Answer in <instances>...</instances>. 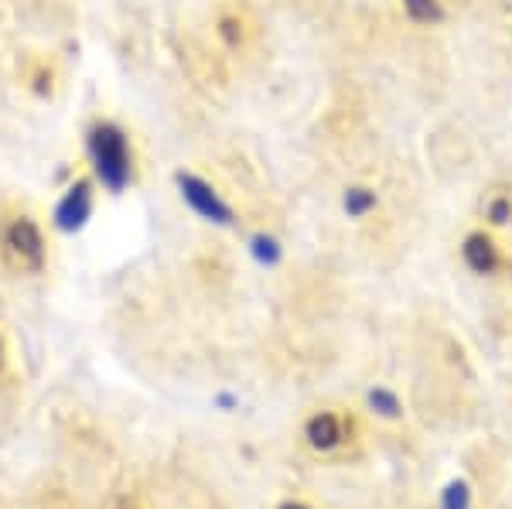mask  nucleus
Wrapping results in <instances>:
<instances>
[{
    "label": "nucleus",
    "instance_id": "1",
    "mask_svg": "<svg viewBox=\"0 0 512 509\" xmlns=\"http://www.w3.org/2000/svg\"><path fill=\"white\" fill-rule=\"evenodd\" d=\"M86 164L106 195L130 192L137 185V147L130 130L110 117H96L86 127Z\"/></svg>",
    "mask_w": 512,
    "mask_h": 509
},
{
    "label": "nucleus",
    "instance_id": "2",
    "mask_svg": "<svg viewBox=\"0 0 512 509\" xmlns=\"http://www.w3.org/2000/svg\"><path fill=\"white\" fill-rule=\"evenodd\" d=\"M0 264L14 277H38L48 267L45 226L28 212H14L0 223Z\"/></svg>",
    "mask_w": 512,
    "mask_h": 509
},
{
    "label": "nucleus",
    "instance_id": "3",
    "mask_svg": "<svg viewBox=\"0 0 512 509\" xmlns=\"http://www.w3.org/2000/svg\"><path fill=\"white\" fill-rule=\"evenodd\" d=\"M175 188H178L181 202H185L188 209H192L195 216L202 219V223L219 226V229H233L239 223L233 202H229L226 195H222L219 188L209 182V178L198 175V171L178 168L175 171Z\"/></svg>",
    "mask_w": 512,
    "mask_h": 509
},
{
    "label": "nucleus",
    "instance_id": "4",
    "mask_svg": "<svg viewBox=\"0 0 512 509\" xmlns=\"http://www.w3.org/2000/svg\"><path fill=\"white\" fill-rule=\"evenodd\" d=\"M96 178L93 175H79L65 192L59 195L55 202V212H52V226L59 233H79L82 226L93 219L96 212Z\"/></svg>",
    "mask_w": 512,
    "mask_h": 509
},
{
    "label": "nucleus",
    "instance_id": "5",
    "mask_svg": "<svg viewBox=\"0 0 512 509\" xmlns=\"http://www.w3.org/2000/svg\"><path fill=\"white\" fill-rule=\"evenodd\" d=\"M301 441L315 455H335L349 441V424H345V417L338 410H311L301 424Z\"/></svg>",
    "mask_w": 512,
    "mask_h": 509
},
{
    "label": "nucleus",
    "instance_id": "6",
    "mask_svg": "<svg viewBox=\"0 0 512 509\" xmlns=\"http://www.w3.org/2000/svg\"><path fill=\"white\" fill-rule=\"evenodd\" d=\"M458 253H461V264L472 270L475 277H495L502 267H506L502 246H499V240H495V233H492L489 226L465 233V240H461Z\"/></svg>",
    "mask_w": 512,
    "mask_h": 509
},
{
    "label": "nucleus",
    "instance_id": "7",
    "mask_svg": "<svg viewBox=\"0 0 512 509\" xmlns=\"http://www.w3.org/2000/svg\"><path fill=\"white\" fill-rule=\"evenodd\" d=\"M376 209H379V192L373 185H349L342 192V212L349 219H355V223L369 219Z\"/></svg>",
    "mask_w": 512,
    "mask_h": 509
},
{
    "label": "nucleus",
    "instance_id": "8",
    "mask_svg": "<svg viewBox=\"0 0 512 509\" xmlns=\"http://www.w3.org/2000/svg\"><path fill=\"white\" fill-rule=\"evenodd\" d=\"M403 7V18L417 28H437V24L448 21V7L444 0H400Z\"/></svg>",
    "mask_w": 512,
    "mask_h": 509
},
{
    "label": "nucleus",
    "instance_id": "9",
    "mask_svg": "<svg viewBox=\"0 0 512 509\" xmlns=\"http://www.w3.org/2000/svg\"><path fill=\"white\" fill-rule=\"evenodd\" d=\"M366 407L373 410L376 417H383V421H400V417L407 414L400 393H396L393 387H383V383L366 390Z\"/></svg>",
    "mask_w": 512,
    "mask_h": 509
},
{
    "label": "nucleus",
    "instance_id": "10",
    "mask_svg": "<svg viewBox=\"0 0 512 509\" xmlns=\"http://www.w3.org/2000/svg\"><path fill=\"white\" fill-rule=\"evenodd\" d=\"M482 219L489 229H506L512 226V195L509 192H492L482 202Z\"/></svg>",
    "mask_w": 512,
    "mask_h": 509
},
{
    "label": "nucleus",
    "instance_id": "11",
    "mask_svg": "<svg viewBox=\"0 0 512 509\" xmlns=\"http://www.w3.org/2000/svg\"><path fill=\"white\" fill-rule=\"evenodd\" d=\"M250 253L260 267H277L280 260H284V243H280L274 233H263L260 229V233L250 236Z\"/></svg>",
    "mask_w": 512,
    "mask_h": 509
},
{
    "label": "nucleus",
    "instance_id": "12",
    "mask_svg": "<svg viewBox=\"0 0 512 509\" xmlns=\"http://www.w3.org/2000/svg\"><path fill=\"white\" fill-rule=\"evenodd\" d=\"M216 31H219V38L226 48H243L246 45V21L239 18V14H222Z\"/></svg>",
    "mask_w": 512,
    "mask_h": 509
},
{
    "label": "nucleus",
    "instance_id": "13",
    "mask_svg": "<svg viewBox=\"0 0 512 509\" xmlns=\"http://www.w3.org/2000/svg\"><path fill=\"white\" fill-rule=\"evenodd\" d=\"M441 509H472V486L465 479H451L441 492Z\"/></svg>",
    "mask_w": 512,
    "mask_h": 509
},
{
    "label": "nucleus",
    "instance_id": "14",
    "mask_svg": "<svg viewBox=\"0 0 512 509\" xmlns=\"http://www.w3.org/2000/svg\"><path fill=\"white\" fill-rule=\"evenodd\" d=\"M7 366H11V346H7L4 332H0V376L7 373Z\"/></svg>",
    "mask_w": 512,
    "mask_h": 509
},
{
    "label": "nucleus",
    "instance_id": "15",
    "mask_svg": "<svg viewBox=\"0 0 512 509\" xmlns=\"http://www.w3.org/2000/svg\"><path fill=\"white\" fill-rule=\"evenodd\" d=\"M274 509H315L311 503H304V499H280Z\"/></svg>",
    "mask_w": 512,
    "mask_h": 509
}]
</instances>
